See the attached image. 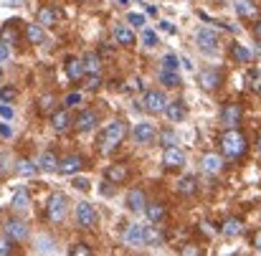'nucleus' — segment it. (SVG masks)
<instances>
[{
	"label": "nucleus",
	"instance_id": "f257e3e1",
	"mask_svg": "<svg viewBox=\"0 0 261 256\" xmlns=\"http://www.w3.org/2000/svg\"><path fill=\"white\" fill-rule=\"evenodd\" d=\"M221 150L228 160H239L246 155L249 150V142H246V135L239 130V127H226V132L221 135Z\"/></svg>",
	"mask_w": 261,
	"mask_h": 256
},
{
	"label": "nucleus",
	"instance_id": "f03ea898",
	"mask_svg": "<svg viewBox=\"0 0 261 256\" xmlns=\"http://www.w3.org/2000/svg\"><path fill=\"white\" fill-rule=\"evenodd\" d=\"M127 137V124L122 119H114L104 127V132L99 135V145L101 150H114L117 145H122V140Z\"/></svg>",
	"mask_w": 261,
	"mask_h": 256
},
{
	"label": "nucleus",
	"instance_id": "7ed1b4c3",
	"mask_svg": "<svg viewBox=\"0 0 261 256\" xmlns=\"http://www.w3.org/2000/svg\"><path fill=\"white\" fill-rule=\"evenodd\" d=\"M195 43H198V48H200L205 56H216V54H218V36H216L213 31H208V28H200V31L195 33Z\"/></svg>",
	"mask_w": 261,
	"mask_h": 256
},
{
	"label": "nucleus",
	"instance_id": "20e7f679",
	"mask_svg": "<svg viewBox=\"0 0 261 256\" xmlns=\"http://www.w3.org/2000/svg\"><path fill=\"white\" fill-rule=\"evenodd\" d=\"M66 211H69V203H66V198H64L61 193H56V195L48 198L46 213H48L51 221H64V218H66Z\"/></svg>",
	"mask_w": 261,
	"mask_h": 256
},
{
	"label": "nucleus",
	"instance_id": "39448f33",
	"mask_svg": "<svg viewBox=\"0 0 261 256\" xmlns=\"http://www.w3.org/2000/svg\"><path fill=\"white\" fill-rule=\"evenodd\" d=\"M142 104H145V109H147V112L158 114V112H165V107H168V99H165V94H163V91L152 89V91H147V94H145Z\"/></svg>",
	"mask_w": 261,
	"mask_h": 256
},
{
	"label": "nucleus",
	"instance_id": "423d86ee",
	"mask_svg": "<svg viewBox=\"0 0 261 256\" xmlns=\"http://www.w3.org/2000/svg\"><path fill=\"white\" fill-rule=\"evenodd\" d=\"M76 221H79V226H84V228H94L96 221H99L96 208H94L91 203H79V206H76Z\"/></svg>",
	"mask_w": 261,
	"mask_h": 256
},
{
	"label": "nucleus",
	"instance_id": "0eeeda50",
	"mask_svg": "<svg viewBox=\"0 0 261 256\" xmlns=\"http://www.w3.org/2000/svg\"><path fill=\"white\" fill-rule=\"evenodd\" d=\"M163 165L168 168V170H175V168H182L185 165V152L177 147V145H170V147H165V152H163Z\"/></svg>",
	"mask_w": 261,
	"mask_h": 256
},
{
	"label": "nucleus",
	"instance_id": "6e6552de",
	"mask_svg": "<svg viewBox=\"0 0 261 256\" xmlns=\"http://www.w3.org/2000/svg\"><path fill=\"white\" fill-rule=\"evenodd\" d=\"M132 137H135L137 145H150V142L158 137V132H155V127H152L150 122H140V124H135Z\"/></svg>",
	"mask_w": 261,
	"mask_h": 256
},
{
	"label": "nucleus",
	"instance_id": "1a4fd4ad",
	"mask_svg": "<svg viewBox=\"0 0 261 256\" xmlns=\"http://www.w3.org/2000/svg\"><path fill=\"white\" fill-rule=\"evenodd\" d=\"M5 236L15 244V241H23L25 236H28V226L20 221V218H8V223H5Z\"/></svg>",
	"mask_w": 261,
	"mask_h": 256
},
{
	"label": "nucleus",
	"instance_id": "9d476101",
	"mask_svg": "<svg viewBox=\"0 0 261 256\" xmlns=\"http://www.w3.org/2000/svg\"><path fill=\"white\" fill-rule=\"evenodd\" d=\"M96 122H99V114H96L94 109H84V112H79V114H76L74 127H76L79 132H91V130L96 127Z\"/></svg>",
	"mask_w": 261,
	"mask_h": 256
},
{
	"label": "nucleus",
	"instance_id": "9b49d317",
	"mask_svg": "<svg viewBox=\"0 0 261 256\" xmlns=\"http://www.w3.org/2000/svg\"><path fill=\"white\" fill-rule=\"evenodd\" d=\"M124 206H127L132 213H140V211H145V206H147V200H145V193H142L140 188H132V190H127Z\"/></svg>",
	"mask_w": 261,
	"mask_h": 256
},
{
	"label": "nucleus",
	"instance_id": "f8f14e48",
	"mask_svg": "<svg viewBox=\"0 0 261 256\" xmlns=\"http://www.w3.org/2000/svg\"><path fill=\"white\" fill-rule=\"evenodd\" d=\"M198 84L203 86L205 91L218 89V86H221V71H216V69H203V71L198 74Z\"/></svg>",
	"mask_w": 261,
	"mask_h": 256
},
{
	"label": "nucleus",
	"instance_id": "ddd939ff",
	"mask_svg": "<svg viewBox=\"0 0 261 256\" xmlns=\"http://www.w3.org/2000/svg\"><path fill=\"white\" fill-rule=\"evenodd\" d=\"M221 122H223L226 127H236V124L241 122V107H239V104H223V109H221Z\"/></svg>",
	"mask_w": 261,
	"mask_h": 256
},
{
	"label": "nucleus",
	"instance_id": "4468645a",
	"mask_svg": "<svg viewBox=\"0 0 261 256\" xmlns=\"http://www.w3.org/2000/svg\"><path fill=\"white\" fill-rule=\"evenodd\" d=\"M165 114H168V119H170V122H182V119L188 117V107H185V101L175 99V101H168Z\"/></svg>",
	"mask_w": 261,
	"mask_h": 256
},
{
	"label": "nucleus",
	"instance_id": "2eb2a0df",
	"mask_svg": "<svg viewBox=\"0 0 261 256\" xmlns=\"http://www.w3.org/2000/svg\"><path fill=\"white\" fill-rule=\"evenodd\" d=\"M66 76L71 82H82L87 76V69H84V59H69L66 61Z\"/></svg>",
	"mask_w": 261,
	"mask_h": 256
},
{
	"label": "nucleus",
	"instance_id": "dca6fc26",
	"mask_svg": "<svg viewBox=\"0 0 261 256\" xmlns=\"http://www.w3.org/2000/svg\"><path fill=\"white\" fill-rule=\"evenodd\" d=\"M18 23L20 20H5V25H3V31H0V41L3 43H8V46H13V43H18Z\"/></svg>",
	"mask_w": 261,
	"mask_h": 256
},
{
	"label": "nucleus",
	"instance_id": "f3484780",
	"mask_svg": "<svg viewBox=\"0 0 261 256\" xmlns=\"http://www.w3.org/2000/svg\"><path fill=\"white\" fill-rule=\"evenodd\" d=\"M124 244L127 246H145V226H129L124 231Z\"/></svg>",
	"mask_w": 261,
	"mask_h": 256
},
{
	"label": "nucleus",
	"instance_id": "a211bd4d",
	"mask_svg": "<svg viewBox=\"0 0 261 256\" xmlns=\"http://www.w3.org/2000/svg\"><path fill=\"white\" fill-rule=\"evenodd\" d=\"M104 177L109 180V183H117V185H122L127 177H129V170H127V165H109L107 168V172H104Z\"/></svg>",
	"mask_w": 261,
	"mask_h": 256
},
{
	"label": "nucleus",
	"instance_id": "6ab92c4d",
	"mask_svg": "<svg viewBox=\"0 0 261 256\" xmlns=\"http://www.w3.org/2000/svg\"><path fill=\"white\" fill-rule=\"evenodd\" d=\"M61 18V13L56 10V8H51V5H43L41 10H38V15H36V20L46 28V25H56V20Z\"/></svg>",
	"mask_w": 261,
	"mask_h": 256
},
{
	"label": "nucleus",
	"instance_id": "aec40b11",
	"mask_svg": "<svg viewBox=\"0 0 261 256\" xmlns=\"http://www.w3.org/2000/svg\"><path fill=\"white\" fill-rule=\"evenodd\" d=\"M59 158H56V152L54 150H46L41 158H38V170H43V172H54V170H59Z\"/></svg>",
	"mask_w": 261,
	"mask_h": 256
},
{
	"label": "nucleus",
	"instance_id": "412c9836",
	"mask_svg": "<svg viewBox=\"0 0 261 256\" xmlns=\"http://www.w3.org/2000/svg\"><path fill=\"white\" fill-rule=\"evenodd\" d=\"M82 165H84V160H82L79 155H69L66 160H61L59 172H64V175H76V172L82 170Z\"/></svg>",
	"mask_w": 261,
	"mask_h": 256
},
{
	"label": "nucleus",
	"instance_id": "4be33fe9",
	"mask_svg": "<svg viewBox=\"0 0 261 256\" xmlns=\"http://www.w3.org/2000/svg\"><path fill=\"white\" fill-rule=\"evenodd\" d=\"M203 170L208 172V175H218V172L223 170V158H218L216 152H211V155H205L203 158Z\"/></svg>",
	"mask_w": 261,
	"mask_h": 256
},
{
	"label": "nucleus",
	"instance_id": "5701e85b",
	"mask_svg": "<svg viewBox=\"0 0 261 256\" xmlns=\"http://www.w3.org/2000/svg\"><path fill=\"white\" fill-rule=\"evenodd\" d=\"M51 124H54V130H56V132H64V130L71 124L69 112H66V109H54V114H51Z\"/></svg>",
	"mask_w": 261,
	"mask_h": 256
},
{
	"label": "nucleus",
	"instance_id": "b1692460",
	"mask_svg": "<svg viewBox=\"0 0 261 256\" xmlns=\"http://www.w3.org/2000/svg\"><path fill=\"white\" fill-rule=\"evenodd\" d=\"M25 38L31 41V43H43L46 41V33H43V25L36 20V23H28L25 25Z\"/></svg>",
	"mask_w": 261,
	"mask_h": 256
},
{
	"label": "nucleus",
	"instance_id": "393cba45",
	"mask_svg": "<svg viewBox=\"0 0 261 256\" xmlns=\"http://www.w3.org/2000/svg\"><path fill=\"white\" fill-rule=\"evenodd\" d=\"M236 13H239L241 18H259V8H256V3H251V0H239V3H236Z\"/></svg>",
	"mask_w": 261,
	"mask_h": 256
},
{
	"label": "nucleus",
	"instance_id": "a878e982",
	"mask_svg": "<svg viewBox=\"0 0 261 256\" xmlns=\"http://www.w3.org/2000/svg\"><path fill=\"white\" fill-rule=\"evenodd\" d=\"M145 213H147V221L150 223H160L165 218V206L163 203H147L145 206Z\"/></svg>",
	"mask_w": 261,
	"mask_h": 256
},
{
	"label": "nucleus",
	"instance_id": "bb28decb",
	"mask_svg": "<svg viewBox=\"0 0 261 256\" xmlns=\"http://www.w3.org/2000/svg\"><path fill=\"white\" fill-rule=\"evenodd\" d=\"M114 41L122 43V46H132L135 43V33L129 28H124V25H117L114 28Z\"/></svg>",
	"mask_w": 261,
	"mask_h": 256
},
{
	"label": "nucleus",
	"instance_id": "cd10ccee",
	"mask_svg": "<svg viewBox=\"0 0 261 256\" xmlns=\"http://www.w3.org/2000/svg\"><path fill=\"white\" fill-rule=\"evenodd\" d=\"M158 79H160V84L168 86V89H173V86L180 84V76H177V71H170V69H160Z\"/></svg>",
	"mask_w": 261,
	"mask_h": 256
},
{
	"label": "nucleus",
	"instance_id": "c85d7f7f",
	"mask_svg": "<svg viewBox=\"0 0 261 256\" xmlns=\"http://www.w3.org/2000/svg\"><path fill=\"white\" fill-rule=\"evenodd\" d=\"M244 231V223L239 221V218H228L223 226H221V234H226V236H239Z\"/></svg>",
	"mask_w": 261,
	"mask_h": 256
},
{
	"label": "nucleus",
	"instance_id": "c756f323",
	"mask_svg": "<svg viewBox=\"0 0 261 256\" xmlns=\"http://www.w3.org/2000/svg\"><path fill=\"white\" fill-rule=\"evenodd\" d=\"M165 239H163V234L158 231V228H152V226H145V246H160Z\"/></svg>",
	"mask_w": 261,
	"mask_h": 256
},
{
	"label": "nucleus",
	"instance_id": "7c9ffc66",
	"mask_svg": "<svg viewBox=\"0 0 261 256\" xmlns=\"http://www.w3.org/2000/svg\"><path fill=\"white\" fill-rule=\"evenodd\" d=\"M231 56H233L236 61H241V64H249V61H251V51H249L246 46H241V43H233V46H231Z\"/></svg>",
	"mask_w": 261,
	"mask_h": 256
},
{
	"label": "nucleus",
	"instance_id": "2f4dec72",
	"mask_svg": "<svg viewBox=\"0 0 261 256\" xmlns=\"http://www.w3.org/2000/svg\"><path fill=\"white\" fill-rule=\"evenodd\" d=\"M177 190H180L182 195H193V193H195V177H193V175H182V177L177 180Z\"/></svg>",
	"mask_w": 261,
	"mask_h": 256
},
{
	"label": "nucleus",
	"instance_id": "473e14b6",
	"mask_svg": "<svg viewBox=\"0 0 261 256\" xmlns=\"http://www.w3.org/2000/svg\"><path fill=\"white\" fill-rule=\"evenodd\" d=\"M15 170H18V175H23V177H31V175H36V170H38V163L20 160V163L15 165Z\"/></svg>",
	"mask_w": 261,
	"mask_h": 256
},
{
	"label": "nucleus",
	"instance_id": "72a5a7b5",
	"mask_svg": "<svg viewBox=\"0 0 261 256\" xmlns=\"http://www.w3.org/2000/svg\"><path fill=\"white\" fill-rule=\"evenodd\" d=\"M13 208H18V211H25V208H28V193H25V188H18V190H15V195H13Z\"/></svg>",
	"mask_w": 261,
	"mask_h": 256
},
{
	"label": "nucleus",
	"instance_id": "f704fd0d",
	"mask_svg": "<svg viewBox=\"0 0 261 256\" xmlns=\"http://www.w3.org/2000/svg\"><path fill=\"white\" fill-rule=\"evenodd\" d=\"M84 69H87V74H99V56L94 51H89L84 56Z\"/></svg>",
	"mask_w": 261,
	"mask_h": 256
},
{
	"label": "nucleus",
	"instance_id": "c9c22d12",
	"mask_svg": "<svg viewBox=\"0 0 261 256\" xmlns=\"http://www.w3.org/2000/svg\"><path fill=\"white\" fill-rule=\"evenodd\" d=\"M158 142L165 145V147H170V145H177V137H175L173 130H163V132H158Z\"/></svg>",
	"mask_w": 261,
	"mask_h": 256
},
{
	"label": "nucleus",
	"instance_id": "e433bc0d",
	"mask_svg": "<svg viewBox=\"0 0 261 256\" xmlns=\"http://www.w3.org/2000/svg\"><path fill=\"white\" fill-rule=\"evenodd\" d=\"M142 43H145L147 48L158 46V33H155V31H142Z\"/></svg>",
	"mask_w": 261,
	"mask_h": 256
},
{
	"label": "nucleus",
	"instance_id": "4c0bfd02",
	"mask_svg": "<svg viewBox=\"0 0 261 256\" xmlns=\"http://www.w3.org/2000/svg\"><path fill=\"white\" fill-rule=\"evenodd\" d=\"M15 94H18L15 86H3V89H0V101H13Z\"/></svg>",
	"mask_w": 261,
	"mask_h": 256
},
{
	"label": "nucleus",
	"instance_id": "58836bf2",
	"mask_svg": "<svg viewBox=\"0 0 261 256\" xmlns=\"http://www.w3.org/2000/svg\"><path fill=\"white\" fill-rule=\"evenodd\" d=\"M163 69L177 71V56H175V54H168V56H163Z\"/></svg>",
	"mask_w": 261,
	"mask_h": 256
},
{
	"label": "nucleus",
	"instance_id": "ea45409f",
	"mask_svg": "<svg viewBox=\"0 0 261 256\" xmlns=\"http://www.w3.org/2000/svg\"><path fill=\"white\" fill-rule=\"evenodd\" d=\"M69 254H74V256H89V254H91V249H89L87 244H76V246H71V249H69Z\"/></svg>",
	"mask_w": 261,
	"mask_h": 256
},
{
	"label": "nucleus",
	"instance_id": "a19ab883",
	"mask_svg": "<svg viewBox=\"0 0 261 256\" xmlns=\"http://www.w3.org/2000/svg\"><path fill=\"white\" fill-rule=\"evenodd\" d=\"M127 20H129L132 25H137V28H145V15H142V13H129Z\"/></svg>",
	"mask_w": 261,
	"mask_h": 256
},
{
	"label": "nucleus",
	"instance_id": "79ce46f5",
	"mask_svg": "<svg viewBox=\"0 0 261 256\" xmlns=\"http://www.w3.org/2000/svg\"><path fill=\"white\" fill-rule=\"evenodd\" d=\"M79 101H82V94H79V91H71V94H69V96L64 99V107L69 109V107H76Z\"/></svg>",
	"mask_w": 261,
	"mask_h": 256
},
{
	"label": "nucleus",
	"instance_id": "37998d69",
	"mask_svg": "<svg viewBox=\"0 0 261 256\" xmlns=\"http://www.w3.org/2000/svg\"><path fill=\"white\" fill-rule=\"evenodd\" d=\"M10 244H13V241H10L8 236H5V239H0V256H8L10 251H13V246H10Z\"/></svg>",
	"mask_w": 261,
	"mask_h": 256
},
{
	"label": "nucleus",
	"instance_id": "c03bdc74",
	"mask_svg": "<svg viewBox=\"0 0 261 256\" xmlns=\"http://www.w3.org/2000/svg\"><path fill=\"white\" fill-rule=\"evenodd\" d=\"M0 117L3 119H13V107H8V101L0 104Z\"/></svg>",
	"mask_w": 261,
	"mask_h": 256
},
{
	"label": "nucleus",
	"instance_id": "a18cd8bd",
	"mask_svg": "<svg viewBox=\"0 0 261 256\" xmlns=\"http://www.w3.org/2000/svg\"><path fill=\"white\" fill-rule=\"evenodd\" d=\"M99 84H101L99 74H89V79H87V89H96Z\"/></svg>",
	"mask_w": 261,
	"mask_h": 256
},
{
	"label": "nucleus",
	"instance_id": "49530a36",
	"mask_svg": "<svg viewBox=\"0 0 261 256\" xmlns=\"http://www.w3.org/2000/svg\"><path fill=\"white\" fill-rule=\"evenodd\" d=\"M160 28H163L165 33H170V36H175V33H177V28H175L170 20H163V23H160Z\"/></svg>",
	"mask_w": 261,
	"mask_h": 256
},
{
	"label": "nucleus",
	"instance_id": "de8ad7c7",
	"mask_svg": "<svg viewBox=\"0 0 261 256\" xmlns=\"http://www.w3.org/2000/svg\"><path fill=\"white\" fill-rule=\"evenodd\" d=\"M74 185H76L79 190H84V193L89 190V180L87 177H74Z\"/></svg>",
	"mask_w": 261,
	"mask_h": 256
},
{
	"label": "nucleus",
	"instance_id": "09e8293b",
	"mask_svg": "<svg viewBox=\"0 0 261 256\" xmlns=\"http://www.w3.org/2000/svg\"><path fill=\"white\" fill-rule=\"evenodd\" d=\"M8 56H10V46H8V43H3V41H0V64H3V61H5V59H8Z\"/></svg>",
	"mask_w": 261,
	"mask_h": 256
},
{
	"label": "nucleus",
	"instance_id": "8fccbe9b",
	"mask_svg": "<svg viewBox=\"0 0 261 256\" xmlns=\"http://www.w3.org/2000/svg\"><path fill=\"white\" fill-rule=\"evenodd\" d=\"M51 104H54V96H43L41 99V109H51Z\"/></svg>",
	"mask_w": 261,
	"mask_h": 256
},
{
	"label": "nucleus",
	"instance_id": "3c124183",
	"mask_svg": "<svg viewBox=\"0 0 261 256\" xmlns=\"http://www.w3.org/2000/svg\"><path fill=\"white\" fill-rule=\"evenodd\" d=\"M10 135H13V130H10L8 124H0V137H5V140H8Z\"/></svg>",
	"mask_w": 261,
	"mask_h": 256
},
{
	"label": "nucleus",
	"instance_id": "603ef678",
	"mask_svg": "<svg viewBox=\"0 0 261 256\" xmlns=\"http://www.w3.org/2000/svg\"><path fill=\"white\" fill-rule=\"evenodd\" d=\"M254 246H256V249H259V251H261V231H259V234H256V236H254Z\"/></svg>",
	"mask_w": 261,
	"mask_h": 256
},
{
	"label": "nucleus",
	"instance_id": "864d4df0",
	"mask_svg": "<svg viewBox=\"0 0 261 256\" xmlns=\"http://www.w3.org/2000/svg\"><path fill=\"white\" fill-rule=\"evenodd\" d=\"M182 254H200L198 249H193V246H188V249H182Z\"/></svg>",
	"mask_w": 261,
	"mask_h": 256
},
{
	"label": "nucleus",
	"instance_id": "5fc2aeb1",
	"mask_svg": "<svg viewBox=\"0 0 261 256\" xmlns=\"http://www.w3.org/2000/svg\"><path fill=\"white\" fill-rule=\"evenodd\" d=\"M117 5H122V8H124V5H129V0H117Z\"/></svg>",
	"mask_w": 261,
	"mask_h": 256
},
{
	"label": "nucleus",
	"instance_id": "6e6d98bb",
	"mask_svg": "<svg viewBox=\"0 0 261 256\" xmlns=\"http://www.w3.org/2000/svg\"><path fill=\"white\" fill-rule=\"evenodd\" d=\"M256 36H259V38H261V20H259V23H256Z\"/></svg>",
	"mask_w": 261,
	"mask_h": 256
},
{
	"label": "nucleus",
	"instance_id": "4d7b16f0",
	"mask_svg": "<svg viewBox=\"0 0 261 256\" xmlns=\"http://www.w3.org/2000/svg\"><path fill=\"white\" fill-rule=\"evenodd\" d=\"M259 150H261V140H259Z\"/></svg>",
	"mask_w": 261,
	"mask_h": 256
},
{
	"label": "nucleus",
	"instance_id": "13d9d810",
	"mask_svg": "<svg viewBox=\"0 0 261 256\" xmlns=\"http://www.w3.org/2000/svg\"><path fill=\"white\" fill-rule=\"evenodd\" d=\"M0 76H3V69H0Z\"/></svg>",
	"mask_w": 261,
	"mask_h": 256
},
{
	"label": "nucleus",
	"instance_id": "bf43d9fd",
	"mask_svg": "<svg viewBox=\"0 0 261 256\" xmlns=\"http://www.w3.org/2000/svg\"><path fill=\"white\" fill-rule=\"evenodd\" d=\"M259 94H261V89H259Z\"/></svg>",
	"mask_w": 261,
	"mask_h": 256
}]
</instances>
